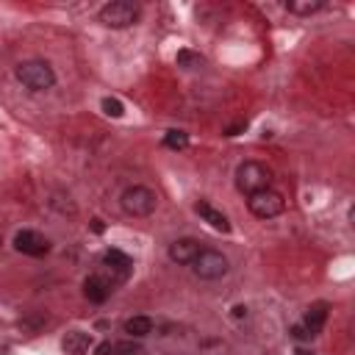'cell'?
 I'll use <instances>...</instances> for the list:
<instances>
[{
    "label": "cell",
    "instance_id": "obj_1",
    "mask_svg": "<svg viewBox=\"0 0 355 355\" xmlns=\"http://www.w3.org/2000/svg\"><path fill=\"white\" fill-rule=\"evenodd\" d=\"M14 75H17V80H19L28 92H47V89L55 86V72H53V67H50L47 61H42V58H31V61L17 64Z\"/></svg>",
    "mask_w": 355,
    "mask_h": 355
},
{
    "label": "cell",
    "instance_id": "obj_2",
    "mask_svg": "<svg viewBox=\"0 0 355 355\" xmlns=\"http://www.w3.org/2000/svg\"><path fill=\"white\" fill-rule=\"evenodd\" d=\"M236 189L241 194H255V191H263V189H272V172L266 164L261 161H244L239 164L236 169Z\"/></svg>",
    "mask_w": 355,
    "mask_h": 355
},
{
    "label": "cell",
    "instance_id": "obj_3",
    "mask_svg": "<svg viewBox=\"0 0 355 355\" xmlns=\"http://www.w3.org/2000/svg\"><path fill=\"white\" fill-rule=\"evenodd\" d=\"M141 8L136 3H128V0H114V3H105L100 11H97V19L105 25V28H130L136 25Z\"/></svg>",
    "mask_w": 355,
    "mask_h": 355
},
{
    "label": "cell",
    "instance_id": "obj_4",
    "mask_svg": "<svg viewBox=\"0 0 355 355\" xmlns=\"http://www.w3.org/2000/svg\"><path fill=\"white\" fill-rule=\"evenodd\" d=\"M155 202H158V197L147 186H128L119 197V205L128 216H150L155 211Z\"/></svg>",
    "mask_w": 355,
    "mask_h": 355
},
{
    "label": "cell",
    "instance_id": "obj_5",
    "mask_svg": "<svg viewBox=\"0 0 355 355\" xmlns=\"http://www.w3.org/2000/svg\"><path fill=\"white\" fill-rule=\"evenodd\" d=\"M227 269H230L227 255H222L219 250H208V247H202V252L191 261V272L200 280H219L227 275Z\"/></svg>",
    "mask_w": 355,
    "mask_h": 355
},
{
    "label": "cell",
    "instance_id": "obj_6",
    "mask_svg": "<svg viewBox=\"0 0 355 355\" xmlns=\"http://www.w3.org/2000/svg\"><path fill=\"white\" fill-rule=\"evenodd\" d=\"M247 208H250V214L258 216V219H275L277 214H283L286 200H283L280 191L263 189V191H255V194L247 197Z\"/></svg>",
    "mask_w": 355,
    "mask_h": 355
},
{
    "label": "cell",
    "instance_id": "obj_7",
    "mask_svg": "<svg viewBox=\"0 0 355 355\" xmlns=\"http://www.w3.org/2000/svg\"><path fill=\"white\" fill-rule=\"evenodd\" d=\"M14 247H17V252L31 255V258H42L50 252V241L36 230H19L14 236Z\"/></svg>",
    "mask_w": 355,
    "mask_h": 355
},
{
    "label": "cell",
    "instance_id": "obj_8",
    "mask_svg": "<svg viewBox=\"0 0 355 355\" xmlns=\"http://www.w3.org/2000/svg\"><path fill=\"white\" fill-rule=\"evenodd\" d=\"M103 266L108 269L111 286H114V283H125V280H128V275H130V269H133V261H130L122 250H105V252H103Z\"/></svg>",
    "mask_w": 355,
    "mask_h": 355
},
{
    "label": "cell",
    "instance_id": "obj_9",
    "mask_svg": "<svg viewBox=\"0 0 355 355\" xmlns=\"http://www.w3.org/2000/svg\"><path fill=\"white\" fill-rule=\"evenodd\" d=\"M202 252V244L197 241V239H175L172 244H169V250H166V255H169V261H175V263H180V266H191V261L197 258Z\"/></svg>",
    "mask_w": 355,
    "mask_h": 355
},
{
    "label": "cell",
    "instance_id": "obj_10",
    "mask_svg": "<svg viewBox=\"0 0 355 355\" xmlns=\"http://www.w3.org/2000/svg\"><path fill=\"white\" fill-rule=\"evenodd\" d=\"M111 280L108 277H103V275H89L86 280H83V297L89 300V302H94V305H103L108 297H111Z\"/></svg>",
    "mask_w": 355,
    "mask_h": 355
},
{
    "label": "cell",
    "instance_id": "obj_11",
    "mask_svg": "<svg viewBox=\"0 0 355 355\" xmlns=\"http://www.w3.org/2000/svg\"><path fill=\"white\" fill-rule=\"evenodd\" d=\"M89 347H92V333H83V330H69L61 338V349L67 355H86Z\"/></svg>",
    "mask_w": 355,
    "mask_h": 355
},
{
    "label": "cell",
    "instance_id": "obj_12",
    "mask_svg": "<svg viewBox=\"0 0 355 355\" xmlns=\"http://www.w3.org/2000/svg\"><path fill=\"white\" fill-rule=\"evenodd\" d=\"M194 211H197V214H200V216H202L214 230H222V233H227V230H230L227 216H225L222 211H216L214 205H208V202H197V205H194Z\"/></svg>",
    "mask_w": 355,
    "mask_h": 355
},
{
    "label": "cell",
    "instance_id": "obj_13",
    "mask_svg": "<svg viewBox=\"0 0 355 355\" xmlns=\"http://www.w3.org/2000/svg\"><path fill=\"white\" fill-rule=\"evenodd\" d=\"M324 322H327V302H316V305L308 308V313H305V319H302V327H305L311 336H316V333L324 327Z\"/></svg>",
    "mask_w": 355,
    "mask_h": 355
},
{
    "label": "cell",
    "instance_id": "obj_14",
    "mask_svg": "<svg viewBox=\"0 0 355 355\" xmlns=\"http://www.w3.org/2000/svg\"><path fill=\"white\" fill-rule=\"evenodd\" d=\"M324 8V0H288L286 3V11L288 14H297V17H311L316 11Z\"/></svg>",
    "mask_w": 355,
    "mask_h": 355
},
{
    "label": "cell",
    "instance_id": "obj_15",
    "mask_svg": "<svg viewBox=\"0 0 355 355\" xmlns=\"http://www.w3.org/2000/svg\"><path fill=\"white\" fill-rule=\"evenodd\" d=\"M125 333H128L130 338H144V336L153 333V319H150V316H130V319L125 322Z\"/></svg>",
    "mask_w": 355,
    "mask_h": 355
},
{
    "label": "cell",
    "instance_id": "obj_16",
    "mask_svg": "<svg viewBox=\"0 0 355 355\" xmlns=\"http://www.w3.org/2000/svg\"><path fill=\"white\" fill-rule=\"evenodd\" d=\"M164 147H169V150H186L189 147V133H183V130H166L164 133Z\"/></svg>",
    "mask_w": 355,
    "mask_h": 355
},
{
    "label": "cell",
    "instance_id": "obj_17",
    "mask_svg": "<svg viewBox=\"0 0 355 355\" xmlns=\"http://www.w3.org/2000/svg\"><path fill=\"white\" fill-rule=\"evenodd\" d=\"M111 352H114V355H147V349H144L139 341H133V338L114 344V349H111Z\"/></svg>",
    "mask_w": 355,
    "mask_h": 355
},
{
    "label": "cell",
    "instance_id": "obj_18",
    "mask_svg": "<svg viewBox=\"0 0 355 355\" xmlns=\"http://www.w3.org/2000/svg\"><path fill=\"white\" fill-rule=\"evenodd\" d=\"M178 67H183V69H197V67H202V55H197V53H191V50H180V53H178Z\"/></svg>",
    "mask_w": 355,
    "mask_h": 355
},
{
    "label": "cell",
    "instance_id": "obj_19",
    "mask_svg": "<svg viewBox=\"0 0 355 355\" xmlns=\"http://www.w3.org/2000/svg\"><path fill=\"white\" fill-rule=\"evenodd\" d=\"M100 105H103V111H105L108 116H122V114H125V105H122L116 97H103Z\"/></svg>",
    "mask_w": 355,
    "mask_h": 355
},
{
    "label": "cell",
    "instance_id": "obj_20",
    "mask_svg": "<svg viewBox=\"0 0 355 355\" xmlns=\"http://www.w3.org/2000/svg\"><path fill=\"white\" fill-rule=\"evenodd\" d=\"M291 336H294L297 341H305V338H313V336H311V333H308V330H305L302 324H294V327H291Z\"/></svg>",
    "mask_w": 355,
    "mask_h": 355
},
{
    "label": "cell",
    "instance_id": "obj_21",
    "mask_svg": "<svg viewBox=\"0 0 355 355\" xmlns=\"http://www.w3.org/2000/svg\"><path fill=\"white\" fill-rule=\"evenodd\" d=\"M244 128H247L244 122H236V125H230V128H227V136H239V133H241Z\"/></svg>",
    "mask_w": 355,
    "mask_h": 355
},
{
    "label": "cell",
    "instance_id": "obj_22",
    "mask_svg": "<svg viewBox=\"0 0 355 355\" xmlns=\"http://www.w3.org/2000/svg\"><path fill=\"white\" fill-rule=\"evenodd\" d=\"M111 349H114V347H111V344H108V341H103V344H100V347H97V349H94V355H108V352H111Z\"/></svg>",
    "mask_w": 355,
    "mask_h": 355
},
{
    "label": "cell",
    "instance_id": "obj_23",
    "mask_svg": "<svg viewBox=\"0 0 355 355\" xmlns=\"http://www.w3.org/2000/svg\"><path fill=\"white\" fill-rule=\"evenodd\" d=\"M92 227H94V233H103V222L100 219H92Z\"/></svg>",
    "mask_w": 355,
    "mask_h": 355
},
{
    "label": "cell",
    "instance_id": "obj_24",
    "mask_svg": "<svg viewBox=\"0 0 355 355\" xmlns=\"http://www.w3.org/2000/svg\"><path fill=\"white\" fill-rule=\"evenodd\" d=\"M244 313H247V308H241V305H239V308H233V316H244Z\"/></svg>",
    "mask_w": 355,
    "mask_h": 355
},
{
    "label": "cell",
    "instance_id": "obj_25",
    "mask_svg": "<svg viewBox=\"0 0 355 355\" xmlns=\"http://www.w3.org/2000/svg\"><path fill=\"white\" fill-rule=\"evenodd\" d=\"M294 355H313V352H308V349H297Z\"/></svg>",
    "mask_w": 355,
    "mask_h": 355
},
{
    "label": "cell",
    "instance_id": "obj_26",
    "mask_svg": "<svg viewBox=\"0 0 355 355\" xmlns=\"http://www.w3.org/2000/svg\"><path fill=\"white\" fill-rule=\"evenodd\" d=\"M0 247H3V239H0Z\"/></svg>",
    "mask_w": 355,
    "mask_h": 355
}]
</instances>
